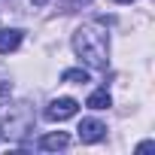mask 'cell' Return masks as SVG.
Returning a JSON list of instances; mask_svg holds the SVG:
<instances>
[{
  "label": "cell",
  "mask_w": 155,
  "mask_h": 155,
  "mask_svg": "<svg viewBox=\"0 0 155 155\" xmlns=\"http://www.w3.org/2000/svg\"><path fill=\"white\" fill-rule=\"evenodd\" d=\"M73 52L79 55L88 67H97V70H104L107 67V52H110V34H107V28L101 25V21H88V25H82L79 31L73 34Z\"/></svg>",
  "instance_id": "cell-1"
},
{
  "label": "cell",
  "mask_w": 155,
  "mask_h": 155,
  "mask_svg": "<svg viewBox=\"0 0 155 155\" xmlns=\"http://www.w3.org/2000/svg\"><path fill=\"white\" fill-rule=\"evenodd\" d=\"M76 110H79V104H76L73 97H55L46 107V119L49 122H64V119H73Z\"/></svg>",
  "instance_id": "cell-2"
},
{
  "label": "cell",
  "mask_w": 155,
  "mask_h": 155,
  "mask_svg": "<svg viewBox=\"0 0 155 155\" xmlns=\"http://www.w3.org/2000/svg\"><path fill=\"white\" fill-rule=\"evenodd\" d=\"M76 131H79V140H82V143H97V140L107 137V125L97 122V119H82Z\"/></svg>",
  "instance_id": "cell-3"
},
{
  "label": "cell",
  "mask_w": 155,
  "mask_h": 155,
  "mask_svg": "<svg viewBox=\"0 0 155 155\" xmlns=\"http://www.w3.org/2000/svg\"><path fill=\"white\" fill-rule=\"evenodd\" d=\"M21 46V31H0V55H9Z\"/></svg>",
  "instance_id": "cell-4"
},
{
  "label": "cell",
  "mask_w": 155,
  "mask_h": 155,
  "mask_svg": "<svg viewBox=\"0 0 155 155\" xmlns=\"http://www.w3.org/2000/svg\"><path fill=\"white\" fill-rule=\"evenodd\" d=\"M70 143V137L64 134V131H58V134H46L43 140H40V149H64Z\"/></svg>",
  "instance_id": "cell-5"
},
{
  "label": "cell",
  "mask_w": 155,
  "mask_h": 155,
  "mask_svg": "<svg viewBox=\"0 0 155 155\" xmlns=\"http://www.w3.org/2000/svg\"><path fill=\"white\" fill-rule=\"evenodd\" d=\"M110 104H113V97H110V91H107V88H101V91L88 94V107H91V110H107Z\"/></svg>",
  "instance_id": "cell-6"
},
{
  "label": "cell",
  "mask_w": 155,
  "mask_h": 155,
  "mask_svg": "<svg viewBox=\"0 0 155 155\" xmlns=\"http://www.w3.org/2000/svg\"><path fill=\"white\" fill-rule=\"evenodd\" d=\"M61 79L64 82H73V85H82V82H88V73L85 70H64Z\"/></svg>",
  "instance_id": "cell-7"
},
{
  "label": "cell",
  "mask_w": 155,
  "mask_h": 155,
  "mask_svg": "<svg viewBox=\"0 0 155 155\" xmlns=\"http://www.w3.org/2000/svg\"><path fill=\"white\" fill-rule=\"evenodd\" d=\"M9 91H12V85H9V82H3V79H0V107H3V104L9 101Z\"/></svg>",
  "instance_id": "cell-8"
},
{
  "label": "cell",
  "mask_w": 155,
  "mask_h": 155,
  "mask_svg": "<svg viewBox=\"0 0 155 155\" xmlns=\"http://www.w3.org/2000/svg\"><path fill=\"white\" fill-rule=\"evenodd\" d=\"M85 3H91V0H67V3H64V9L70 12L73 6H85Z\"/></svg>",
  "instance_id": "cell-9"
},
{
  "label": "cell",
  "mask_w": 155,
  "mask_h": 155,
  "mask_svg": "<svg viewBox=\"0 0 155 155\" xmlns=\"http://www.w3.org/2000/svg\"><path fill=\"white\" fill-rule=\"evenodd\" d=\"M31 3H34V6H43V3H49V0H31Z\"/></svg>",
  "instance_id": "cell-10"
},
{
  "label": "cell",
  "mask_w": 155,
  "mask_h": 155,
  "mask_svg": "<svg viewBox=\"0 0 155 155\" xmlns=\"http://www.w3.org/2000/svg\"><path fill=\"white\" fill-rule=\"evenodd\" d=\"M119 3H134V0H119Z\"/></svg>",
  "instance_id": "cell-11"
}]
</instances>
